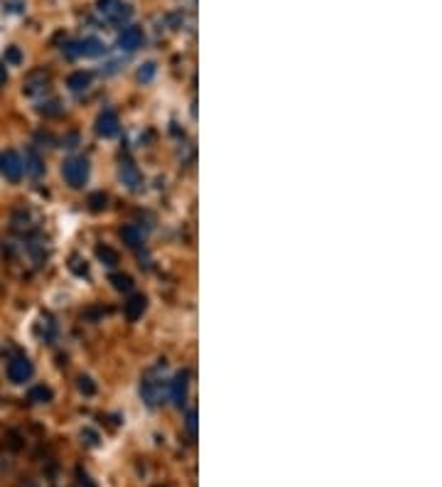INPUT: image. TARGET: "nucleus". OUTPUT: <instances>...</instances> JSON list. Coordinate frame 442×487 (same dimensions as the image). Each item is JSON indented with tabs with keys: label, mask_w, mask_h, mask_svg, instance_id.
Instances as JSON below:
<instances>
[{
	"label": "nucleus",
	"mask_w": 442,
	"mask_h": 487,
	"mask_svg": "<svg viewBox=\"0 0 442 487\" xmlns=\"http://www.w3.org/2000/svg\"><path fill=\"white\" fill-rule=\"evenodd\" d=\"M62 175L64 180H67L69 188L79 190L86 185V180H89V160L86 158H69V160H64L62 165Z\"/></svg>",
	"instance_id": "obj_1"
},
{
	"label": "nucleus",
	"mask_w": 442,
	"mask_h": 487,
	"mask_svg": "<svg viewBox=\"0 0 442 487\" xmlns=\"http://www.w3.org/2000/svg\"><path fill=\"white\" fill-rule=\"evenodd\" d=\"M5 374H8V379L13 381V384H25V381H30L32 374H35V366H32V362L27 357H15L8 362Z\"/></svg>",
	"instance_id": "obj_2"
},
{
	"label": "nucleus",
	"mask_w": 442,
	"mask_h": 487,
	"mask_svg": "<svg viewBox=\"0 0 442 487\" xmlns=\"http://www.w3.org/2000/svg\"><path fill=\"white\" fill-rule=\"evenodd\" d=\"M0 170H3V175L10 180V183H18V180L25 175V163H23V158H20L15 150L5 153V155H0Z\"/></svg>",
	"instance_id": "obj_3"
},
{
	"label": "nucleus",
	"mask_w": 442,
	"mask_h": 487,
	"mask_svg": "<svg viewBox=\"0 0 442 487\" xmlns=\"http://www.w3.org/2000/svg\"><path fill=\"white\" fill-rule=\"evenodd\" d=\"M118 128H121V121H118L116 111L106 108V111L98 113V118H96V133L101 135V138H113V135L118 133Z\"/></svg>",
	"instance_id": "obj_4"
},
{
	"label": "nucleus",
	"mask_w": 442,
	"mask_h": 487,
	"mask_svg": "<svg viewBox=\"0 0 442 487\" xmlns=\"http://www.w3.org/2000/svg\"><path fill=\"white\" fill-rule=\"evenodd\" d=\"M187 371H179L177 376L172 379V384H170V399L177 406H184L187 404Z\"/></svg>",
	"instance_id": "obj_5"
},
{
	"label": "nucleus",
	"mask_w": 442,
	"mask_h": 487,
	"mask_svg": "<svg viewBox=\"0 0 442 487\" xmlns=\"http://www.w3.org/2000/svg\"><path fill=\"white\" fill-rule=\"evenodd\" d=\"M145 305H147V300H145L143 293L130 295L128 303H125V308H123L125 310V317H128V320H138V317L145 313Z\"/></svg>",
	"instance_id": "obj_6"
},
{
	"label": "nucleus",
	"mask_w": 442,
	"mask_h": 487,
	"mask_svg": "<svg viewBox=\"0 0 442 487\" xmlns=\"http://www.w3.org/2000/svg\"><path fill=\"white\" fill-rule=\"evenodd\" d=\"M121 239L125 246H130V249H138L140 244H143V234H140L138 227H133V224H125L121 227Z\"/></svg>",
	"instance_id": "obj_7"
},
{
	"label": "nucleus",
	"mask_w": 442,
	"mask_h": 487,
	"mask_svg": "<svg viewBox=\"0 0 442 487\" xmlns=\"http://www.w3.org/2000/svg\"><path fill=\"white\" fill-rule=\"evenodd\" d=\"M25 173H30L32 178H40L42 170H45V165H42V160H40V155H37L35 150H27V155H25Z\"/></svg>",
	"instance_id": "obj_8"
},
{
	"label": "nucleus",
	"mask_w": 442,
	"mask_h": 487,
	"mask_svg": "<svg viewBox=\"0 0 442 487\" xmlns=\"http://www.w3.org/2000/svg\"><path fill=\"white\" fill-rule=\"evenodd\" d=\"M121 180H123V185H128L130 190H135V188H138V183H140V173L135 170V165H133V163H123V165H121Z\"/></svg>",
	"instance_id": "obj_9"
},
{
	"label": "nucleus",
	"mask_w": 442,
	"mask_h": 487,
	"mask_svg": "<svg viewBox=\"0 0 442 487\" xmlns=\"http://www.w3.org/2000/svg\"><path fill=\"white\" fill-rule=\"evenodd\" d=\"M89 84H91V74H84V72H76L67 79V86L72 91H84Z\"/></svg>",
	"instance_id": "obj_10"
},
{
	"label": "nucleus",
	"mask_w": 442,
	"mask_h": 487,
	"mask_svg": "<svg viewBox=\"0 0 442 487\" xmlns=\"http://www.w3.org/2000/svg\"><path fill=\"white\" fill-rule=\"evenodd\" d=\"M96 256H98V261H101L103 266H116L118 264V254L111 249V246H98Z\"/></svg>",
	"instance_id": "obj_11"
},
{
	"label": "nucleus",
	"mask_w": 442,
	"mask_h": 487,
	"mask_svg": "<svg viewBox=\"0 0 442 487\" xmlns=\"http://www.w3.org/2000/svg\"><path fill=\"white\" fill-rule=\"evenodd\" d=\"M52 389L45 384H40V386H35V389H30V401H35V404H47V401H52Z\"/></svg>",
	"instance_id": "obj_12"
},
{
	"label": "nucleus",
	"mask_w": 442,
	"mask_h": 487,
	"mask_svg": "<svg viewBox=\"0 0 442 487\" xmlns=\"http://www.w3.org/2000/svg\"><path fill=\"white\" fill-rule=\"evenodd\" d=\"M140 394H143L145 404L147 406H155L157 404V389H155V381H143V386H140Z\"/></svg>",
	"instance_id": "obj_13"
},
{
	"label": "nucleus",
	"mask_w": 442,
	"mask_h": 487,
	"mask_svg": "<svg viewBox=\"0 0 442 487\" xmlns=\"http://www.w3.org/2000/svg\"><path fill=\"white\" fill-rule=\"evenodd\" d=\"M111 283H113V288H116V291H130V288H133V278L125 276V273H113Z\"/></svg>",
	"instance_id": "obj_14"
},
{
	"label": "nucleus",
	"mask_w": 442,
	"mask_h": 487,
	"mask_svg": "<svg viewBox=\"0 0 442 487\" xmlns=\"http://www.w3.org/2000/svg\"><path fill=\"white\" fill-rule=\"evenodd\" d=\"M106 202H108V197L103 195V193H94V195H89V210L91 212H101V210H106Z\"/></svg>",
	"instance_id": "obj_15"
},
{
	"label": "nucleus",
	"mask_w": 442,
	"mask_h": 487,
	"mask_svg": "<svg viewBox=\"0 0 442 487\" xmlns=\"http://www.w3.org/2000/svg\"><path fill=\"white\" fill-rule=\"evenodd\" d=\"M121 45L125 47V49H135L140 45V32L138 30H128L125 32V35L121 37Z\"/></svg>",
	"instance_id": "obj_16"
},
{
	"label": "nucleus",
	"mask_w": 442,
	"mask_h": 487,
	"mask_svg": "<svg viewBox=\"0 0 442 487\" xmlns=\"http://www.w3.org/2000/svg\"><path fill=\"white\" fill-rule=\"evenodd\" d=\"M79 391L84 394V396H94L96 394V384L91 376H79Z\"/></svg>",
	"instance_id": "obj_17"
},
{
	"label": "nucleus",
	"mask_w": 442,
	"mask_h": 487,
	"mask_svg": "<svg viewBox=\"0 0 442 487\" xmlns=\"http://www.w3.org/2000/svg\"><path fill=\"white\" fill-rule=\"evenodd\" d=\"M101 52V45L98 42H84V45L79 47V54H98Z\"/></svg>",
	"instance_id": "obj_18"
},
{
	"label": "nucleus",
	"mask_w": 442,
	"mask_h": 487,
	"mask_svg": "<svg viewBox=\"0 0 442 487\" xmlns=\"http://www.w3.org/2000/svg\"><path fill=\"white\" fill-rule=\"evenodd\" d=\"M187 431H189V436H192V439H196V411H194V409L187 414Z\"/></svg>",
	"instance_id": "obj_19"
},
{
	"label": "nucleus",
	"mask_w": 442,
	"mask_h": 487,
	"mask_svg": "<svg viewBox=\"0 0 442 487\" xmlns=\"http://www.w3.org/2000/svg\"><path fill=\"white\" fill-rule=\"evenodd\" d=\"M152 74H155V64H145V69H140V79L143 81L152 79Z\"/></svg>",
	"instance_id": "obj_20"
},
{
	"label": "nucleus",
	"mask_w": 442,
	"mask_h": 487,
	"mask_svg": "<svg viewBox=\"0 0 442 487\" xmlns=\"http://www.w3.org/2000/svg\"><path fill=\"white\" fill-rule=\"evenodd\" d=\"M8 59L13 64H18L20 62V52H18V49H8Z\"/></svg>",
	"instance_id": "obj_21"
},
{
	"label": "nucleus",
	"mask_w": 442,
	"mask_h": 487,
	"mask_svg": "<svg viewBox=\"0 0 442 487\" xmlns=\"http://www.w3.org/2000/svg\"><path fill=\"white\" fill-rule=\"evenodd\" d=\"M5 81H8V72H5V64L0 62V86H3Z\"/></svg>",
	"instance_id": "obj_22"
},
{
	"label": "nucleus",
	"mask_w": 442,
	"mask_h": 487,
	"mask_svg": "<svg viewBox=\"0 0 442 487\" xmlns=\"http://www.w3.org/2000/svg\"><path fill=\"white\" fill-rule=\"evenodd\" d=\"M81 436H86L91 446H96V434H94V431H84V434H81Z\"/></svg>",
	"instance_id": "obj_23"
}]
</instances>
